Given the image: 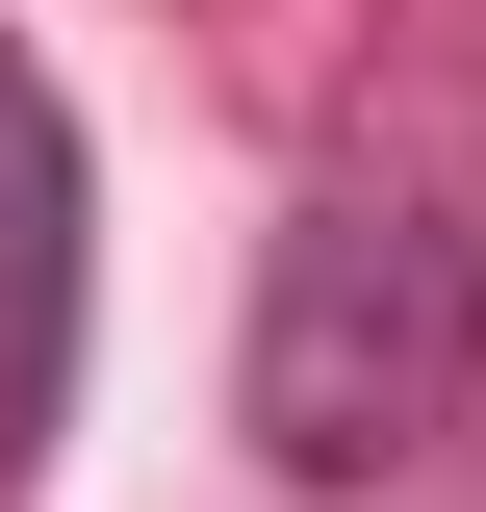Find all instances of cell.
Masks as SVG:
<instances>
[{
	"label": "cell",
	"mask_w": 486,
	"mask_h": 512,
	"mask_svg": "<svg viewBox=\"0 0 486 512\" xmlns=\"http://www.w3.org/2000/svg\"><path fill=\"white\" fill-rule=\"evenodd\" d=\"M77 333H103V154H77L52 52L0 26V512H52V436H77Z\"/></svg>",
	"instance_id": "2"
},
{
	"label": "cell",
	"mask_w": 486,
	"mask_h": 512,
	"mask_svg": "<svg viewBox=\"0 0 486 512\" xmlns=\"http://www.w3.org/2000/svg\"><path fill=\"white\" fill-rule=\"evenodd\" d=\"M231 410H256V461H282L307 512H384L486 410V52H461V26H410V52L333 77L282 231H256Z\"/></svg>",
	"instance_id": "1"
}]
</instances>
